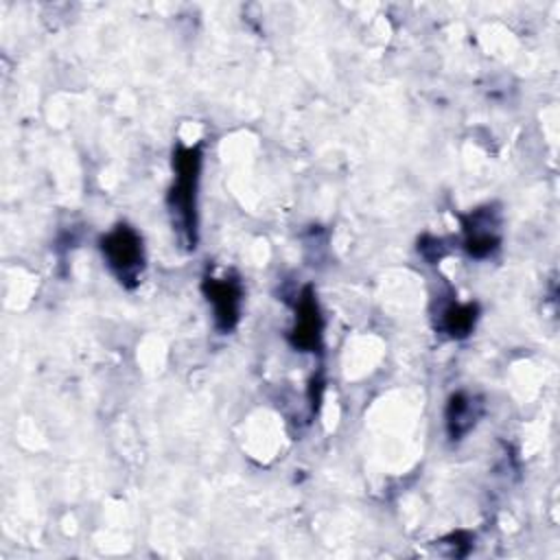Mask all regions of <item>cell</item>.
Segmentation results:
<instances>
[{"mask_svg": "<svg viewBox=\"0 0 560 560\" xmlns=\"http://www.w3.org/2000/svg\"><path fill=\"white\" fill-rule=\"evenodd\" d=\"M483 405L477 396H468L464 392L453 394L446 405V431L451 440H462L479 420Z\"/></svg>", "mask_w": 560, "mask_h": 560, "instance_id": "6", "label": "cell"}, {"mask_svg": "<svg viewBox=\"0 0 560 560\" xmlns=\"http://www.w3.org/2000/svg\"><path fill=\"white\" fill-rule=\"evenodd\" d=\"M203 295L212 306L214 326L221 332H230L241 317V302H243V287L232 276H206L203 278Z\"/></svg>", "mask_w": 560, "mask_h": 560, "instance_id": "3", "label": "cell"}, {"mask_svg": "<svg viewBox=\"0 0 560 560\" xmlns=\"http://www.w3.org/2000/svg\"><path fill=\"white\" fill-rule=\"evenodd\" d=\"M479 317V308L477 304L468 302V304H457V302H451L442 308L440 313V328L453 337V339H462V337H468L475 328V322Z\"/></svg>", "mask_w": 560, "mask_h": 560, "instance_id": "7", "label": "cell"}, {"mask_svg": "<svg viewBox=\"0 0 560 560\" xmlns=\"http://www.w3.org/2000/svg\"><path fill=\"white\" fill-rule=\"evenodd\" d=\"M324 319L313 293V287H304L295 302V322L289 330V341L302 352H315L322 346Z\"/></svg>", "mask_w": 560, "mask_h": 560, "instance_id": "4", "label": "cell"}, {"mask_svg": "<svg viewBox=\"0 0 560 560\" xmlns=\"http://www.w3.org/2000/svg\"><path fill=\"white\" fill-rule=\"evenodd\" d=\"M175 182L168 195L173 225L186 247L197 243V184L201 171L199 147H179L173 155Z\"/></svg>", "mask_w": 560, "mask_h": 560, "instance_id": "1", "label": "cell"}, {"mask_svg": "<svg viewBox=\"0 0 560 560\" xmlns=\"http://www.w3.org/2000/svg\"><path fill=\"white\" fill-rule=\"evenodd\" d=\"M501 243L499 214L492 208H479L464 217V249L472 258H486Z\"/></svg>", "mask_w": 560, "mask_h": 560, "instance_id": "5", "label": "cell"}, {"mask_svg": "<svg viewBox=\"0 0 560 560\" xmlns=\"http://www.w3.org/2000/svg\"><path fill=\"white\" fill-rule=\"evenodd\" d=\"M101 252L107 262V267L116 273V278L125 284L136 282L142 267H144V249L140 234L120 223L114 230H109L101 238Z\"/></svg>", "mask_w": 560, "mask_h": 560, "instance_id": "2", "label": "cell"}]
</instances>
